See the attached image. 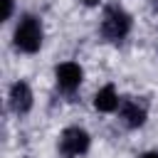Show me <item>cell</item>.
<instances>
[{
	"label": "cell",
	"mask_w": 158,
	"mask_h": 158,
	"mask_svg": "<svg viewBox=\"0 0 158 158\" xmlns=\"http://www.w3.org/2000/svg\"><path fill=\"white\" fill-rule=\"evenodd\" d=\"M128 32H131V15L116 5L106 7L104 20H101V35L109 42H121Z\"/></svg>",
	"instance_id": "1"
},
{
	"label": "cell",
	"mask_w": 158,
	"mask_h": 158,
	"mask_svg": "<svg viewBox=\"0 0 158 158\" xmlns=\"http://www.w3.org/2000/svg\"><path fill=\"white\" fill-rule=\"evenodd\" d=\"M15 47L20 52H27V54H32L42 47V25L37 17L25 15L20 20V25L15 30Z\"/></svg>",
	"instance_id": "2"
},
{
	"label": "cell",
	"mask_w": 158,
	"mask_h": 158,
	"mask_svg": "<svg viewBox=\"0 0 158 158\" xmlns=\"http://www.w3.org/2000/svg\"><path fill=\"white\" fill-rule=\"evenodd\" d=\"M89 143H91V138H89V133L84 128L69 126L59 136V153L64 158H79V156H84L89 151Z\"/></svg>",
	"instance_id": "3"
},
{
	"label": "cell",
	"mask_w": 158,
	"mask_h": 158,
	"mask_svg": "<svg viewBox=\"0 0 158 158\" xmlns=\"http://www.w3.org/2000/svg\"><path fill=\"white\" fill-rule=\"evenodd\" d=\"M54 79L62 91H74V89H79V84L84 79V69L77 62H62L54 69Z\"/></svg>",
	"instance_id": "4"
},
{
	"label": "cell",
	"mask_w": 158,
	"mask_h": 158,
	"mask_svg": "<svg viewBox=\"0 0 158 158\" xmlns=\"http://www.w3.org/2000/svg\"><path fill=\"white\" fill-rule=\"evenodd\" d=\"M118 116H121V121H123L128 128H141V126L146 123V109L138 106V104L131 101V99H123V101H121Z\"/></svg>",
	"instance_id": "5"
},
{
	"label": "cell",
	"mask_w": 158,
	"mask_h": 158,
	"mask_svg": "<svg viewBox=\"0 0 158 158\" xmlns=\"http://www.w3.org/2000/svg\"><path fill=\"white\" fill-rule=\"evenodd\" d=\"M10 104H12V109L17 114H27L32 109V89L25 81L12 84V89H10Z\"/></svg>",
	"instance_id": "6"
},
{
	"label": "cell",
	"mask_w": 158,
	"mask_h": 158,
	"mask_svg": "<svg viewBox=\"0 0 158 158\" xmlns=\"http://www.w3.org/2000/svg\"><path fill=\"white\" fill-rule=\"evenodd\" d=\"M94 106H96V111H104V114L116 111V109L121 106V99H118V94H116V86H114V84L101 86V89L96 91V96H94Z\"/></svg>",
	"instance_id": "7"
},
{
	"label": "cell",
	"mask_w": 158,
	"mask_h": 158,
	"mask_svg": "<svg viewBox=\"0 0 158 158\" xmlns=\"http://www.w3.org/2000/svg\"><path fill=\"white\" fill-rule=\"evenodd\" d=\"M12 15V0H2V20H10Z\"/></svg>",
	"instance_id": "8"
},
{
	"label": "cell",
	"mask_w": 158,
	"mask_h": 158,
	"mask_svg": "<svg viewBox=\"0 0 158 158\" xmlns=\"http://www.w3.org/2000/svg\"><path fill=\"white\" fill-rule=\"evenodd\" d=\"M138 158H158V151H146V153H141Z\"/></svg>",
	"instance_id": "9"
},
{
	"label": "cell",
	"mask_w": 158,
	"mask_h": 158,
	"mask_svg": "<svg viewBox=\"0 0 158 158\" xmlns=\"http://www.w3.org/2000/svg\"><path fill=\"white\" fill-rule=\"evenodd\" d=\"M84 2H86V5H96L99 0H84Z\"/></svg>",
	"instance_id": "10"
}]
</instances>
